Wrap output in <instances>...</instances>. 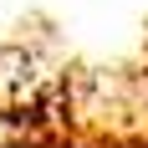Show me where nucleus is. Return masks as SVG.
Listing matches in <instances>:
<instances>
[{
  "mask_svg": "<svg viewBox=\"0 0 148 148\" xmlns=\"http://www.w3.org/2000/svg\"><path fill=\"white\" fill-rule=\"evenodd\" d=\"M26 138H36V118H21V112H0V148H15L26 143Z\"/></svg>",
  "mask_w": 148,
  "mask_h": 148,
  "instance_id": "nucleus-1",
  "label": "nucleus"
}]
</instances>
